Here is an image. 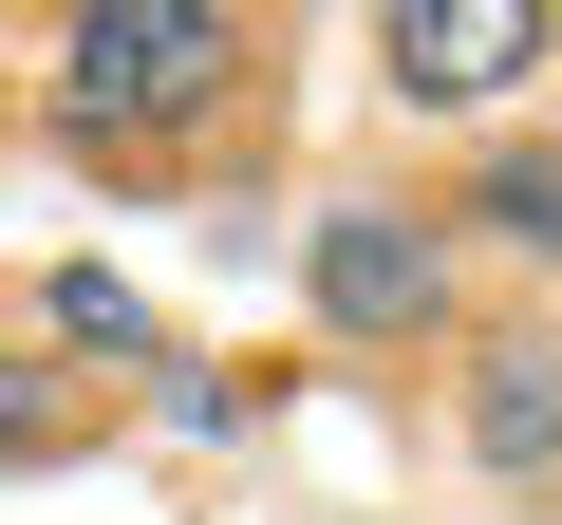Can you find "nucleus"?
Wrapping results in <instances>:
<instances>
[{
	"mask_svg": "<svg viewBox=\"0 0 562 525\" xmlns=\"http://www.w3.org/2000/svg\"><path fill=\"white\" fill-rule=\"evenodd\" d=\"M469 225H487V244H543V262H562V132H506V150L469 169Z\"/></svg>",
	"mask_w": 562,
	"mask_h": 525,
	"instance_id": "nucleus-5",
	"label": "nucleus"
},
{
	"mask_svg": "<svg viewBox=\"0 0 562 525\" xmlns=\"http://www.w3.org/2000/svg\"><path fill=\"white\" fill-rule=\"evenodd\" d=\"M38 320H57L76 357H150V301L113 282V262H57V282H38Z\"/></svg>",
	"mask_w": 562,
	"mask_h": 525,
	"instance_id": "nucleus-6",
	"label": "nucleus"
},
{
	"mask_svg": "<svg viewBox=\"0 0 562 525\" xmlns=\"http://www.w3.org/2000/svg\"><path fill=\"white\" fill-rule=\"evenodd\" d=\"M20 450H57V376H38L20 338H0V469H20Z\"/></svg>",
	"mask_w": 562,
	"mask_h": 525,
	"instance_id": "nucleus-7",
	"label": "nucleus"
},
{
	"mask_svg": "<svg viewBox=\"0 0 562 525\" xmlns=\"http://www.w3.org/2000/svg\"><path fill=\"white\" fill-rule=\"evenodd\" d=\"M469 469L506 506H562V338H469Z\"/></svg>",
	"mask_w": 562,
	"mask_h": 525,
	"instance_id": "nucleus-4",
	"label": "nucleus"
},
{
	"mask_svg": "<svg viewBox=\"0 0 562 525\" xmlns=\"http://www.w3.org/2000/svg\"><path fill=\"white\" fill-rule=\"evenodd\" d=\"M225 94H244V20L225 0H76L57 20V113L94 150H150V132H188Z\"/></svg>",
	"mask_w": 562,
	"mask_h": 525,
	"instance_id": "nucleus-1",
	"label": "nucleus"
},
{
	"mask_svg": "<svg viewBox=\"0 0 562 525\" xmlns=\"http://www.w3.org/2000/svg\"><path fill=\"white\" fill-rule=\"evenodd\" d=\"M301 282H319L338 338H431V320H450V225H431V206H319Z\"/></svg>",
	"mask_w": 562,
	"mask_h": 525,
	"instance_id": "nucleus-2",
	"label": "nucleus"
},
{
	"mask_svg": "<svg viewBox=\"0 0 562 525\" xmlns=\"http://www.w3.org/2000/svg\"><path fill=\"white\" fill-rule=\"evenodd\" d=\"M543 38H562V0H394V20H375V57H394V94H413V113L506 94Z\"/></svg>",
	"mask_w": 562,
	"mask_h": 525,
	"instance_id": "nucleus-3",
	"label": "nucleus"
}]
</instances>
